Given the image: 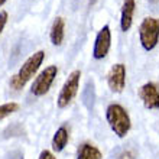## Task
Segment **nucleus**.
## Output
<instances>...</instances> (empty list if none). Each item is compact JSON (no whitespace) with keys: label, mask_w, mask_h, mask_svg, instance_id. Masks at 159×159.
<instances>
[{"label":"nucleus","mask_w":159,"mask_h":159,"mask_svg":"<svg viewBox=\"0 0 159 159\" xmlns=\"http://www.w3.org/2000/svg\"><path fill=\"white\" fill-rule=\"evenodd\" d=\"M96 2H97V0H90L88 3H90V6H93V4H96Z\"/></svg>","instance_id":"aec40b11"},{"label":"nucleus","mask_w":159,"mask_h":159,"mask_svg":"<svg viewBox=\"0 0 159 159\" xmlns=\"http://www.w3.org/2000/svg\"><path fill=\"white\" fill-rule=\"evenodd\" d=\"M80 77H81V72L78 70L72 71L70 74V77L67 78V81L64 83L61 91H59V96H58V107L59 109H64L67 107L72 100L74 97L77 96L78 93V88H80Z\"/></svg>","instance_id":"20e7f679"},{"label":"nucleus","mask_w":159,"mask_h":159,"mask_svg":"<svg viewBox=\"0 0 159 159\" xmlns=\"http://www.w3.org/2000/svg\"><path fill=\"white\" fill-rule=\"evenodd\" d=\"M134 7H136L134 0H125L123 2V6H121V19H120V28L123 32L129 30L130 26H132Z\"/></svg>","instance_id":"1a4fd4ad"},{"label":"nucleus","mask_w":159,"mask_h":159,"mask_svg":"<svg viewBox=\"0 0 159 159\" xmlns=\"http://www.w3.org/2000/svg\"><path fill=\"white\" fill-rule=\"evenodd\" d=\"M139 38L143 49L152 51L159 41V19L145 17L139 26Z\"/></svg>","instance_id":"7ed1b4c3"},{"label":"nucleus","mask_w":159,"mask_h":159,"mask_svg":"<svg viewBox=\"0 0 159 159\" xmlns=\"http://www.w3.org/2000/svg\"><path fill=\"white\" fill-rule=\"evenodd\" d=\"M77 159H103L101 152L98 151V148H96L91 143H84L78 149V155Z\"/></svg>","instance_id":"f8f14e48"},{"label":"nucleus","mask_w":159,"mask_h":159,"mask_svg":"<svg viewBox=\"0 0 159 159\" xmlns=\"http://www.w3.org/2000/svg\"><path fill=\"white\" fill-rule=\"evenodd\" d=\"M38 159H57V158L52 155V152H49V151H42Z\"/></svg>","instance_id":"a211bd4d"},{"label":"nucleus","mask_w":159,"mask_h":159,"mask_svg":"<svg viewBox=\"0 0 159 159\" xmlns=\"http://www.w3.org/2000/svg\"><path fill=\"white\" fill-rule=\"evenodd\" d=\"M149 3H151L152 6H158V4H159V0H149Z\"/></svg>","instance_id":"6ab92c4d"},{"label":"nucleus","mask_w":159,"mask_h":159,"mask_svg":"<svg viewBox=\"0 0 159 159\" xmlns=\"http://www.w3.org/2000/svg\"><path fill=\"white\" fill-rule=\"evenodd\" d=\"M116 159H136V152L133 149H125L119 153Z\"/></svg>","instance_id":"2eb2a0df"},{"label":"nucleus","mask_w":159,"mask_h":159,"mask_svg":"<svg viewBox=\"0 0 159 159\" xmlns=\"http://www.w3.org/2000/svg\"><path fill=\"white\" fill-rule=\"evenodd\" d=\"M106 119L109 121L114 134H117L119 138H125L129 133L130 126H132L130 117L120 104H110L106 109Z\"/></svg>","instance_id":"f03ea898"},{"label":"nucleus","mask_w":159,"mask_h":159,"mask_svg":"<svg viewBox=\"0 0 159 159\" xmlns=\"http://www.w3.org/2000/svg\"><path fill=\"white\" fill-rule=\"evenodd\" d=\"M43 58H45V52H43V51H38V52H35L34 55H30L29 58L23 62V65H22V68L19 70V72L10 78V87H12L13 90H20V88L25 87L26 83H28V81L35 75V72L39 70Z\"/></svg>","instance_id":"f257e3e1"},{"label":"nucleus","mask_w":159,"mask_h":159,"mask_svg":"<svg viewBox=\"0 0 159 159\" xmlns=\"http://www.w3.org/2000/svg\"><path fill=\"white\" fill-rule=\"evenodd\" d=\"M68 130L65 126H61L57 132H55L54 138H52V149L55 152H61L64 151V148L67 146L68 143Z\"/></svg>","instance_id":"9b49d317"},{"label":"nucleus","mask_w":159,"mask_h":159,"mask_svg":"<svg viewBox=\"0 0 159 159\" xmlns=\"http://www.w3.org/2000/svg\"><path fill=\"white\" fill-rule=\"evenodd\" d=\"M81 98H83L84 106L87 107L88 110H91L94 107V101H96V88H94V83L91 80H88L85 87L83 90V94H81Z\"/></svg>","instance_id":"ddd939ff"},{"label":"nucleus","mask_w":159,"mask_h":159,"mask_svg":"<svg viewBox=\"0 0 159 159\" xmlns=\"http://www.w3.org/2000/svg\"><path fill=\"white\" fill-rule=\"evenodd\" d=\"M4 3H6V0H0V6H3Z\"/></svg>","instance_id":"412c9836"},{"label":"nucleus","mask_w":159,"mask_h":159,"mask_svg":"<svg viewBox=\"0 0 159 159\" xmlns=\"http://www.w3.org/2000/svg\"><path fill=\"white\" fill-rule=\"evenodd\" d=\"M19 110V104L17 103H6V104H2L0 106V121L6 119L7 116L13 114L15 111Z\"/></svg>","instance_id":"4468645a"},{"label":"nucleus","mask_w":159,"mask_h":159,"mask_svg":"<svg viewBox=\"0 0 159 159\" xmlns=\"http://www.w3.org/2000/svg\"><path fill=\"white\" fill-rule=\"evenodd\" d=\"M107 84L113 93H121L126 85V67L123 64H116L111 67L107 75Z\"/></svg>","instance_id":"0eeeda50"},{"label":"nucleus","mask_w":159,"mask_h":159,"mask_svg":"<svg viewBox=\"0 0 159 159\" xmlns=\"http://www.w3.org/2000/svg\"><path fill=\"white\" fill-rule=\"evenodd\" d=\"M4 159H23V153L20 151H12L10 153L6 155Z\"/></svg>","instance_id":"f3484780"},{"label":"nucleus","mask_w":159,"mask_h":159,"mask_svg":"<svg viewBox=\"0 0 159 159\" xmlns=\"http://www.w3.org/2000/svg\"><path fill=\"white\" fill-rule=\"evenodd\" d=\"M6 23H7V12H0V35L3 32Z\"/></svg>","instance_id":"dca6fc26"},{"label":"nucleus","mask_w":159,"mask_h":159,"mask_svg":"<svg viewBox=\"0 0 159 159\" xmlns=\"http://www.w3.org/2000/svg\"><path fill=\"white\" fill-rule=\"evenodd\" d=\"M110 42H111V34H110L109 25L103 26L96 36L94 42V49H93V57L96 59H103L106 55L109 54Z\"/></svg>","instance_id":"423d86ee"},{"label":"nucleus","mask_w":159,"mask_h":159,"mask_svg":"<svg viewBox=\"0 0 159 159\" xmlns=\"http://www.w3.org/2000/svg\"><path fill=\"white\" fill-rule=\"evenodd\" d=\"M140 100L143 101V106L149 110L159 109V90L153 83H146L140 87L139 91Z\"/></svg>","instance_id":"6e6552de"},{"label":"nucleus","mask_w":159,"mask_h":159,"mask_svg":"<svg viewBox=\"0 0 159 159\" xmlns=\"http://www.w3.org/2000/svg\"><path fill=\"white\" fill-rule=\"evenodd\" d=\"M57 74H58V68L55 67V65L46 67L45 70L36 77V80H35L34 84H32V88H30L32 94L36 97L45 96L46 93L49 91V88H51V85H52V83H54Z\"/></svg>","instance_id":"39448f33"},{"label":"nucleus","mask_w":159,"mask_h":159,"mask_svg":"<svg viewBox=\"0 0 159 159\" xmlns=\"http://www.w3.org/2000/svg\"><path fill=\"white\" fill-rule=\"evenodd\" d=\"M64 29H65V22H64L62 17H57L52 23V28H51V42L54 45L59 46L64 41Z\"/></svg>","instance_id":"9d476101"}]
</instances>
